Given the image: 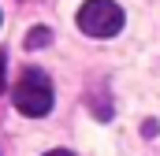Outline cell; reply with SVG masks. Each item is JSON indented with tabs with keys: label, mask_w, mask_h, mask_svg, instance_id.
<instances>
[{
	"label": "cell",
	"mask_w": 160,
	"mask_h": 156,
	"mask_svg": "<svg viewBox=\"0 0 160 156\" xmlns=\"http://www.w3.org/2000/svg\"><path fill=\"white\" fill-rule=\"evenodd\" d=\"M11 100H15V108H19L26 119L48 115V112H52V100H56V93H52V78L45 75V71H38V67H26L22 75L15 78Z\"/></svg>",
	"instance_id": "cell-1"
},
{
	"label": "cell",
	"mask_w": 160,
	"mask_h": 156,
	"mask_svg": "<svg viewBox=\"0 0 160 156\" xmlns=\"http://www.w3.org/2000/svg\"><path fill=\"white\" fill-rule=\"evenodd\" d=\"M75 19H78V30L86 37H116L127 22V15L116 0H86Z\"/></svg>",
	"instance_id": "cell-2"
},
{
	"label": "cell",
	"mask_w": 160,
	"mask_h": 156,
	"mask_svg": "<svg viewBox=\"0 0 160 156\" xmlns=\"http://www.w3.org/2000/svg\"><path fill=\"white\" fill-rule=\"evenodd\" d=\"M22 45H26L30 52H38V48H48V45H52V30H48V26H34V30L26 34V41H22Z\"/></svg>",
	"instance_id": "cell-3"
},
{
	"label": "cell",
	"mask_w": 160,
	"mask_h": 156,
	"mask_svg": "<svg viewBox=\"0 0 160 156\" xmlns=\"http://www.w3.org/2000/svg\"><path fill=\"white\" fill-rule=\"evenodd\" d=\"M4 78H8V56H4V48H0V93L8 89V82H4Z\"/></svg>",
	"instance_id": "cell-4"
},
{
	"label": "cell",
	"mask_w": 160,
	"mask_h": 156,
	"mask_svg": "<svg viewBox=\"0 0 160 156\" xmlns=\"http://www.w3.org/2000/svg\"><path fill=\"white\" fill-rule=\"evenodd\" d=\"M45 156H71L67 149H52V153H45Z\"/></svg>",
	"instance_id": "cell-5"
}]
</instances>
